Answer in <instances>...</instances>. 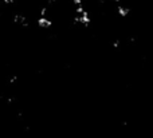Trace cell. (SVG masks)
<instances>
[{
	"mask_svg": "<svg viewBox=\"0 0 153 138\" xmlns=\"http://www.w3.org/2000/svg\"><path fill=\"white\" fill-rule=\"evenodd\" d=\"M53 20L47 16H40V18L36 19V26L42 28V30H47V28H51L53 27Z\"/></svg>",
	"mask_w": 153,
	"mask_h": 138,
	"instance_id": "1",
	"label": "cell"
}]
</instances>
